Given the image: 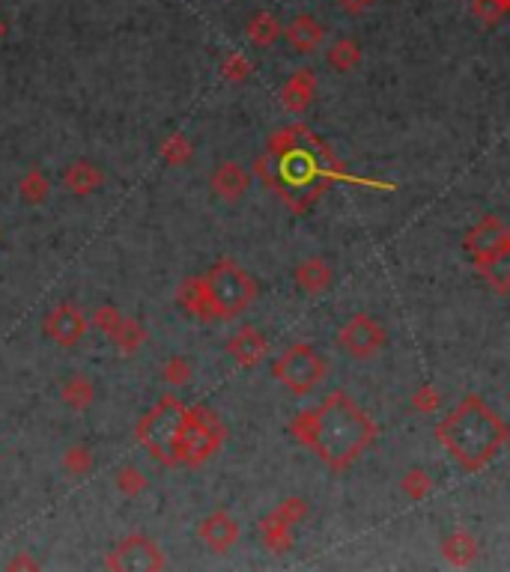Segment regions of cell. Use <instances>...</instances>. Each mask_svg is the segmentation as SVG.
Listing matches in <instances>:
<instances>
[{
	"instance_id": "cell-1",
	"label": "cell",
	"mask_w": 510,
	"mask_h": 572,
	"mask_svg": "<svg viewBox=\"0 0 510 572\" xmlns=\"http://www.w3.org/2000/svg\"><path fill=\"white\" fill-rule=\"evenodd\" d=\"M293 436L308 444L331 471H347L374 444L376 424L349 393L335 391L317 411L293 420Z\"/></svg>"
},
{
	"instance_id": "cell-2",
	"label": "cell",
	"mask_w": 510,
	"mask_h": 572,
	"mask_svg": "<svg viewBox=\"0 0 510 572\" xmlns=\"http://www.w3.org/2000/svg\"><path fill=\"white\" fill-rule=\"evenodd\" d=\"M435 438L466 471H478L507 444V424L487 400L466 397L435 427Z\"/></svg>"
},
{
	"instance_id": "cell-3",
	"label": "cell",
	"mask_w": 510,
	"mask_h": 572,
	"mask_svg": "<svg viewBox=\"0 0 510 572\" xmlns=\"http://www.w3.org/2000/svg\"><path fill=\"white\" fill-rule=\"evenodd\" d=\"M191 409L176 397H162L146 415L137 420L135 436L155 462L182 465V436L189 427Z\"/></svg>"
},
{
	"instance_id": "cell-4",
	"label": "cell",
	"mask_w": 510,
	"mask_h": 572,
	"mask_svg": "<svg viewBox=\"0 0 510 572\" xmlns=\"http://www.w3.org/2000/svg\"><path fill=\"white\" fill-rule=\"evenodd\" d=\"M203 286H207L212 316L215 319H236L257 298V280L242 266H236L233 260L212 262L207 275H203Z\"/></svg>"
},
{
	"instance_id": "cell-5",
	"label": "cell",
	"mask_w": 510,
	"mask_h": 572,
	"mask_svg": "<svg viewBox=\"0 0 510 572\" xmlns=\"http://www.w3.org/2000/svg\"><path fill=\"white\" fill-rule=\"evenodd\" d=\"M272 376L295 397H304L326 379V358L311 343H293L275 358Z\"/></svg>"
},
{
	"instance_id": "cell-6",
	"label": "cell",
	"mask_w": 510,
	"mask_h": 572,
	"mask_svg": "<svg viewBox=\"0 0 510 572\" xmlns=\"http://www.w3.org/2000/svg\"><path fill=\"white\" fill-rule=\"evenodd\" d=\"M224 444V424L218 420L215 411L207 406L191 409L189 427L182 436V462L185 465H200L218 453V447Z\"/></svg>"
},
{
	"instance_id": "cell-7",
	"label": "cell",
	"mask_w": 510,
	"mask_h": 572,
	"mask_svg": "<svg viewBox=\"0 0 510 572\" xmlns=\"http://www.w3.org/2000/svg\"><path fill=\"white\" fill-rule=\"evenodd\" d=\"M164 555L159 542L150 540L146 533H128L110 549L108 555V569L114 572H159L164 569Z\"/></svg>"
},
{
	"instance_id": "cell-8",
	"label": "cell",
	"mask_w": 510,
	"mask_h": 572,
	"mask_svg": "<svg viewBox=\"0 0 510 572\" xmlns=\"http://www.w3.org/2000/svg\"><path fill=\"white\" fill-rule=\"evenodd\" d=\"M385 340H388L385 325L370 313H356L338 331V346L356 361H367L379 355L385 349Z\"/></svg>"
},
{
	"instance_id": "cell-9",
	"label": "cell",
	"mask_w": 510,
	"mask_h": 572,
	"mask_svg": "<svg viewBox=\"0 0 510 572\" xmlns=\"http://www.w3.org/2000/svg\"><path fill=\"white\" fill-rule=\"evenodd\" d=\"M462 248H466V254L471 257V262H475L478 268L489 266V262L498 257H507L510 254V233L505 227V221L498 218V215H484V218L466 233Z\"/></svg>"
},
{
	"instance_id": "cell-10",
	"label": "cell",
	"mask_w": 510,
	"mask_h": 572,
	"mask_svg": "<svg viewBox=\"0 0 510 572\" xmlns=\"http://www.w3.org/2000/svg\"><path fill=\"white\" fill-rule=\"evenodd\" d=\"M87 328H90V322H87L84 311L72 302L54 304L42 319V334L48 337L54 346H60V349H72V346H78L87 337Z\"/></svg>"
},
{
	"instance_id": "cell-11",
	"label": "cell",
	"mask_w": 510,
	"mask_h": 572,
	"mask_svg": "<svg viewBox=\"0 0 510 572\" xmlns=\"http://www.w3.org/2000/svg\"><path fill=\"white\" fill-rule=\"evenodd\" d=\"M92 322H96L99 331H105L110 340H114L123 352H137L146 340V331L141 325L135 322V319H128L117 311V307H99L96 313H92Z\"/></svg>"
},
{
	"instance_id": "cell-12",
	"label": "cell",
	"mask_w": 510,
	"mask_h": 572,
	"mask_svg": "<svg viewBox=\"0 0 510 572\" xmlns=\"http://www.w3.org/2000/svg\"><path fill=\"white\" fill-rule=\"evenodd\" d=\"M198 540L215 555H227L239 542V522L227 510H212L198 524Z\"/></svg>"
},
{
	"instance_id": "cell-13",
	"label": "cell",
	"mask_w": 510,
	"mask_h": 572,
	"mask_svg": "<svg viewBox=\"0 0 510 572\" xmlns=\"http://www.w3.org/2000/svg\"><path fill=\"white\" fill-rule=\"evenodd\" d=\"M209 189L218 200L239 203L248 194V189H251V173L239 162H221L209 176Z\"/></svg>"
},
{
	"instance_id": "cell-14",
	"label": "cell",
	"mask_w": 510,
	"mask_h": 572,
	"mask_svg": "<svg viewBox=\"0 0 510 572\" xmlns=\"http://www.w3.org/2000/svg\"><path fill=\"white\" fill-rule=\"evenodd\" d=\"M227 352L239 367H257L259 361H266L268 355V340L266 334L254 325H245L227 340Z\"/></svg>"
},
{
	"instance_id": "cell-15",
	"label": "cell",
	"mask_w": 510,
	"mask_h": 572,
	"mask_svg": "<svg viewBox=\"0 0 510 572\" xmlns=\"http://www.w3.org/2000/svg\"><path fill=\"white\" fill-rule=\"evenodd\" d=\"M281 36L295 54H313L322 42H326V27H322L320 18L304 13V15H295L281 31Z\"/></svg>"
},
{
	"instance_id": "cell-16",
	"label": "cell",
	"mask_w": 510,
	"mask_h": 572,
	"mask_svg": "<svg viewBox=\"0 0 510 572\" xmlns=\"http://www.w3.org/2000/svg\"><path fill=\"white\" fill-rule=\"evenodd\" d=\"M293 280L302 286L304 295H326L331 284H335V268L322 257H304L293 268Z\"/></svg>"
},
{
	"instance_id": "cell-17",
	"label": "cell",
	"mask_w": 510,
	"mask_h": 572,
	"mask_svg": "<svg viewBox=\"0 0 510 572\" xmlns=\"http://www.w3.org/2000/svg\"><path fill=\"white\" fill-rule=\"evenodd\" d=\"M101 182H105V171H101L96 162H87V158L72 162L66 171H63V185H66V191H72L75 197L96 194L101 189Z\"/></svg>"
},
{
	"instance_id": "cell-18",
	"label": "cell",
	"mask_w": 510,
	"mask_h": 572,
	"mask_svg": "<svg viewBox=\"0 0 510 572\" xmlns=\"http://www.w3.org/2000/svg\"><path fill=\"white\" fill-rule=\"evenodd\" d=\"M313 96H317V78H313V72L311 69H299V72H293L290 75V81L284 84V90H281V99H284V105L295 110V114H302V110H308L311 108V101Z\"/></svg>"
},
{
	"instance_id": "cell-19",
	"label": "cell",
	"mask_w": 510,
	"mask_h": 572,
	"mask_svg": "<svg viewBox=\"0 0 510 572\" xmlns=\"http://www.w3.org/2000/svg\"><path fill=\"white\" fill-rule=\"evenodd\" d=\"M176 304L191 316L215 319L212 316V304H209L207 286H203V277H185L180 284V289H176Z\"/></svg>"
},
{
	"instance_id": "cell-20",
	"label": "cell",
	"mask_w": 510,
	"mask_h": 572,
	"mask_svg": "<svg viewBox=\"0 0 510 572\" xmlns=\"http://www.w3.org/2000/svg\"><path fill=\"white\" fill-rule=\"evenodd\" d=\"M281 31H284V24L277 22V15L266 13V9L254 13L251 18H248V24H245L248 42H254L257 48H272V45L281 40Z\"/></svg>"
},
{
	"instance_id": "cell-21",
	"label": "cell",
	"mask_w": 510,
	"mask_h": 572,
	"mask_svg": "<svg viewBox=\"0 0 510 572\" xmlns=\"http://www.w3.org/2000/svg\"><path fill=\"white\" fill-rule=\"evenodd\" d=\"M442 555L451 567H469V564H475V558H478V540L462 528L451 531L448 537L442 540Z\"/></svg>"
},
{
	"instance_id": "cell-22",
	"label": "cell",
	"mask_w": 510,
	"mask_h": 572,
	"mask_svg": "<svg viewBox=\"0 0 510 572\" xmlns=\"http://www.w3.org/2000/svg\"><path fill=\"white\" fill-rule=\"evenodd\" d=\"M60 400L66 402L72 411H87L92 402H96V384H92V379L75 373V376H69L60 384Z\"/></svg>"
},
{
	"instance_id": "cell-23",
	"label": "cell",
	"mask_w": 510,
	"mask_h": 572,
	"mask_svg": "<svg viewBox=\"0 0 510 572\" xmlns=\"http://www.w3.org/2000/svg\"><path fill=\"white\" fill-rule=\"evenodd\" d=\"M18 194H22V200L27 206H42L51 194V180L40 167H31V171L18 180Z\"/></svg>"
},
{
	"instance_id": "cell-24",
	"label": "cell",
	"mask_w": 510,
	"mask_h": 572,
	"mask_svg": "<svg viewBox=\"0 0 510 572\" xmlns=\"http://www.w3.org/2000/svg\"><path fill=\"white\" fill-rule=\"evenodd\" d=\"M293 540H295L293 524H286L284 519H277L275 513H268L263 519V542H266V549L284 555V551L293 546Z\"/></svg>"
},
{
	"instance_id": "cell-25",
	"label": "cell",
	"mask_w": 510,
	"mask_h": 572,
	"mask_svg": "<svg viewBox=\"0 0 510 572\" xmlns=\"http://www.w3.org/2000/svg\"><path fill=\"white\" fill-rule=\"evenodd\" d=\"M326 60L335 72L347 75L361 63V45L356 40H338L331 42V48L326 51Z\"/></svg>"
},
{
	"instance_id": "cell-26",
	"label": "cell",
	"mask_w": 510,
	"mask_h": 572,
	"mask_svg": "<svg viewBox=\"0 0 510 572\" xmlns=\"http://www.w3.org/2000/svg\"><path fill=\"white\" fill-rule=\"evenodd\" d=\"M92 465H96V456H92V450L87 444H72L63 450L60 456V468L66 471L69 477H87L92 471Z\"/></svg>"
},
{
	"instance_id": "cell-27",
	"label": "cell",
	"mask_w": 510,
	"mask_h": 572,
	"mask_svg": "<svg viewBox=\"0 0 510 572\" xmlns=\"http://www.w3.org/2000/svg\"><path fill=\"white\" fill-rule=\"evenodd\" d=\"M117 489L123 492L126 498H137V495L150 489V480H146V474L137 465H123L117 471Z\"/></svg>"
},
{
	"instance_id": "cell-28",
	"label": "cell",
	"mask_w": 510,
	"mask_h": 572,
	"mask_svg": "<svg viewBox=\"0 0 510 572\" xmlns=\"http://www.w3.org/2000/svg\"><path fill=\"white\" fill-rule=\"evenodd\" d=\"M403 495L409 501H424L426 495L433 492V477L424 471V468H412V471H406L403 477Z\"/></svg>"
},
{
	"instance_id": "cell-29",
	"label": "cell",
	"mask_w": 510,
	"mask_h": 572,
	"mask_svg": "<svg viewBox=\"0 0 510 572\" xmlns=\"http://www.w3.org/2000/svg\"><path fill=\"white\" fill-rule=\"evenodd\" d=\"M159 153L162 158L168 162L171 167H182V164H189V158H191V144H189V137L185 135H171L164 144L159 146Z\"/></svg>"
},
{
	"instance_id": "cell-30",
	"label": "cell",
	"mask_w": 510,
	"mask_h": 572,
	"mask_svg": "<svg viewBox=\"0 0 510 572\" xmlns=\"http://www.w3.org/2000/svg\"><path fill=\"white\" fill-rule=\"evenodd\" d=\"M507 9H510V0H475V4H471V13H475V18L484 27H493L502 22Z\"/></svg>"
},
{
	"instance_id": "cell-31",
	"label": "cell",
	"mask_w": 510,
	"mask_h": 572,
	"mask_svg": "<svg viewBox=\"0 0 510 572\" xmlns=\"http://www.w3.org/2000/svg\"><path fill=\"white\" fill-rule=\"evenodd\" d=\"M162 376L168 384H176V388H189L191 379H194L191 361L182 358V355H173V358H168V364H164Z\"/></svg>"
},
{
	"instance_id": "cell-32",
	"label": "cell",
	"mask_w": 510,
	"mask_h": 572,
	"mask_svg": "<svg viewBox=\"0 0 510 572\" xmlns=\"http://www.w3.org/2000/svg\"><path fill=\"white\" fill-rule=\"evenodd\" d=\"M277 519H284L286 524H302L304 519H308V501L304 498H286V501H281L277 504V507L272 510Z\"/></svg>"
},
{
	"instance_id": "cell-33",
	"label": "cell",
	"mask_w": 510,
	"mask_h": 572,
	"mask_svg": "<svg viewBox=\"0 0 510 572\" xmlns=\"http://www.w3.org/2000/svg\"><path fill=\"white\" fill-rule=\"evenodd\" d=\"M487 275L489 280V286L496 289V293H507V286H510V266H507V257H498L493 260L489 266L480 268Z\"/></svg>"
},
{
	"instance_id": "cell-34",
	"label": "cell",
	"mask_w": 510,
	"mask_h": 572,
	"mask_svg": "<svg viewBox=\"0 0 510 572\" xmlns=\"http://www.w3.org/2000/svg\"><path fill=\"white\" fill-rule=\"evenodd\" d=\"M221 75H224L227 81H245L248 75H251V63H248L242 54H230L221 63Z\"/></svg>"
},
{
	"instance_id": "cell-35",
	"label": "cell",
	"mask_w": 510,
	"mask_h": 572,
	"mask_svg": "<svg viewBox=\"0 0 510 572\" xmlns=\"http://www.w3.org/2000/svg\"><path fill=\"white\" fill-rule=\"evenodd\" d=\"M412 406L418 411H424V415H430V411H435L442 406V393L433 391L430 384H421V388L412 393Z\"/></svg>"
},
{
	"instance_id": "cell-36",
	"label": "cell",
	"mask_w": 510,
	"mask_h": 572,
	"mask_svg": "<svg viewBox=\"0 0 510 572\" xmlns=\"http://www.w3.org/2000/svg\"><path fill=\"white\" fill-rule=\"evenodd\" d=\"M340 13H347V15H361V13H367L370 6L376 4V0H335Z\"/></svg>"
},
{
	"instance_id": "cell-37",
	"label": "cell",
	"mask_w": 510,
	"mask_h": 572,
	"mask_svg": "<svg viewBox=\"0 0 510 572\" xmlns=\"http://www.w3.org/2000/svg\"><path fill=\"white\" fill-rule=\"evenodd\" d=\"M40 567V560L36 558H15V560H9V569H36Z\"/></svg>"
},
{
	"instance_id": "cell-38",
	"label": "cell",
	"mask_w": 510,
	"mask_h": 572,
	"mask_svg": "<svg viewBox=\"0 0 510 572\" xmlns=\"http://www.w3.org/2000/svg\"><path fill=\"white\" fill-rule=\"evenodd\" d=\"M6 31H9V24H6V18H0V40H4V36H6Z\"/></svg>"
},
{
	"instance_id": "cell-39",
	"label": "cell",
	"mask_w": 510,
	"mask_h": 572,
	"mask_svg": "<svg viewBox=\"0 0 510 572\" xmlns=\"http://www.w3.org/2000/svg\"><path fill=\"white\" fill-rule=\"evenodd\" d=\"M0 239H4V236H0Z\"/></svg>"
}]
</instances>
